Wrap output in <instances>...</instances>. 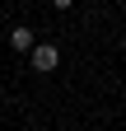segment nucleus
Listing matches in <instances>:
<instances>
[{"label":"nucleus","instance_id":"1","mask_svg":"<svg viewBox=\"0 0 126 131\" xmlns=\"http://www.w3.org/2000/svg\"><path fill=\"white\" fill-rule=\"evenodd\" d=\"M28 66H33L37 75H52L56 66H61V47H56V42H42V38H37V47L28 52Z\"/></svg>","mask_w":126,"mask_h":131},{"label":"nucleus","instance_id":"2","mask_svg":"<svg viewBox=\"0 0 126 131\" xmlns=\"http://www.w3.org/2000/svg\"><path fill=\"white\" fill-rule=\"evenodd\" d=\"M33 47H37V33L28 28V24H14V28H9V52H14V56H28Z\"/></svg>","mask_w":126,"mask_h":131}]
</instances>
